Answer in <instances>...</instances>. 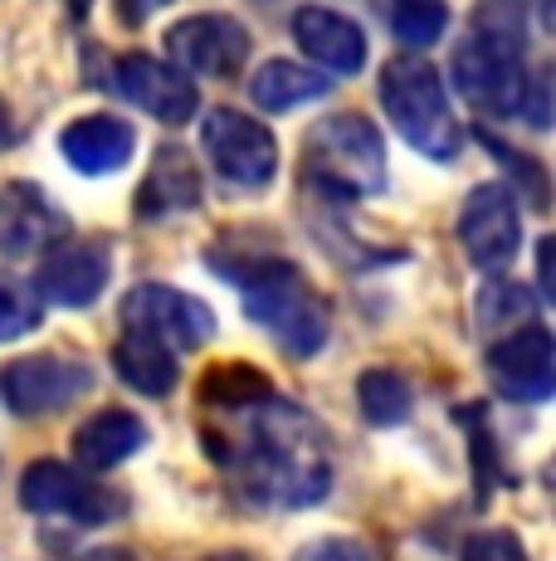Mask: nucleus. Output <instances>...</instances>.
Listing matches in <instances>:
<instances>
[{
    "instance_id": "nucleus-1",
    "label": "nucleus",
    "mask_w": 556,
    "mask_h": 561,
    "mask_svg": "<svg viewBox=\"0 0 556 561\" xmlns=\"http://www.w3.org/2000/svg\"><path fill=\"white\" fill-rule=\"evenodd\" d=\"M200 439L254 508H313L333 489L323 430L259 366L224 362L200 381Z\"/></svg>"
},
{
    "instance_id": "nucleus-2",
    "label": "nucleus",
    "mask_w": 556,
    "mask_h": 561,
    "mask_svg": "<svg viewBox=\"0 0 556 561\" xmlns=\"http://www.w3.org/2000/svg\"><path fill=\"white\" fill-rule=\"evenodd\" d=\"M210 268L240 288V308L250 312V322H259L288 357H317L327 347V304L293 259L210 250Z\"/></svg>"
},
{
    "instance_id": "nucleus-3",
    "label": "nucleus",
    "mask_w": 556,
    "mask_h": 561,
    "mask_svg": "<svg viewBox=\"0 0 556 561\" xmlns=\"http://www.w3.org/2000/svg\"><path fill=\"white\" fill-rule=\"evenodd\" d=\"M303 176L333 201H367L386 191V147L371 117L333 113L308 133Z\"/></svg>"
},
{
    "instance_id": "nucleus-4",
    "label": "nucleus",
    "mask_w": 556,
    "mask_h": 561,
    "mask_svg": "<svg viewBox=\"0 0 556 561\" xmlns=\"http://www.w3.org/2000/svg\"><path fill=\"white\" fill-rule=\"evenodd\" d=\"M381 103H386L395 133L430 161H454L464 147V127H459L454 107H449L444 79L430 59L415 54H395L381 69Z\"/></svg>"
},
{
    "instance_id": "nucleus-5",
    "label": "nucleus",
    "mask_w": 556,
    "mask_h": 561,
    "mask_svg": "<svg viewBox=\"0 0 556 561\" xmlns=\"http://www.w3.org/2000/svg\"><path fill=\"white\" fill-rule=\"evenodd\" d=\"M454 83L478 113L518 117L528 103V69H522V35L484 25L454 49Z\"/></svg>"
},
{
    "instance_id": "nucleus-6",
    "label": "nucleus",
    "mask_w": 556,
    "mask_h": 561,
    "mask_svg": "<svg viewBox=\"0 0 556 561\" xmlns=\"http://www.w3.org/2000/svg\"><path fill=\"white\" fill-rule=\"evenodd\" d=\"M200 147H206L210 167H216L230 186L264 191L278 171L274 133L259 117L234 113V107H210V113L200 117Z\"/></svg>"
},
{
    "instance_id": "nucleus-7",
    "label": "nucleus",
    "mask_w": 556,
    "mask_h": 561,
    "mask_svg": "<svg viewBox=\"0 0 556 561\" xmlns=\"http://www.w3.org/2000/svg\"><path fill=\"white\" fill-rule=\"evenodd\" d=\"M459 244H464L468 264L484 274H502L522 250V205L502 181L468 191L464 210H459Z\"/></svg>"
},
{
    "instance_id": "nucleus-8",
    "label": "nucleus",
    "mask_w": 556,
    "mask_h": 561,
    "mask_svg": "<svg viewBox=\"0 0 556 561\" xmlns=\"http://www.w3.org/2000/svg\"><path fill=\"white\" fill-rule=\"evenodd\" d=\"M123 328L147 332V337H157L171 352H190L216 337V312L200 304V298L181 294V288L137 284L132 294L123 298Z\"/></svg>"
},
{
    "instance_id": "nucleus-9",
    "label": "nucleus",
    "mask_w": 556,
    "mask_h": 561,
    "mask_svg": "<svg viewBox=\"0 0 556 561\" xmlns=\"http://www.w3.org/2000/svg\"><path fill=\"white\" fill-rule=\"evenodd\" d=\"M166 59L186 79H234L250 59V30L234 15H190L166 30Z\"/></svg>"
},
{
    "instance_id": "nucleus-10",
    "label": "nucleus",
    "mask_w": 556,
    "mask_h": 561,
    "mask_svg": "<svg viewBox=\"0 0 556 561\" xmlns=\"http://www.w3.org/2000/svg\"><path fill=\"white\" fill-rule=\"evenodd\" d=\"M83 391H93V371L59 352H35L15 357L0 371V401L15 415H49V410L73 405Z\"/></svg>"
},
{
    "instance_id": "nucleus-11",
    "label": "nucleus",
    "mask_w": 556,
    "mask_h": 561,
    "mask_svg": "<svg viewBox=\"0 0 556 561\" xmlns=\"http://www.w3.org/2000/svg\"><path fill=\"white\" fill-rule=\"evenodd\" d=\"M113 278V259L103 240H69L49 244L35 268V294L39 304L55 308H93Z\"/></svg>"
},
{
    "instance_id": "nucleus-12",
    "label": "nucleus",
    "mask_w": 556,
    "mask_h": 561,
    "mask_svg": "<svg viewBox=\"0 0 556 561\" xmlns=\"http://www.w3.org/2000/svg\"><path fill=\"white\" fill-rule=\"evenodd\" d=\"M488 376H494L498 396L518 405H537L556 391V357H552V332L542 322H522V328L502 332L488 347Z\"/></svg>"
},
{
    "instance_id": "nucleus-13",
    "label": "nucleus",
    "mask_w": 556,
    "mask_h": 561,
    "mask_svg": "<svg viewBox=\"0 0 556 561\" xmlns=\"http://www.w3.org/2000/svg\"><path fill=\"white\" fill-rule=\"evenodd\" d=\"M20 503L30 513H63L73 523H108V517L123 513V499L113 489H99L59 459H35L20 473Z\"/></svg>"
},
{
    "instance_id": "nucleus-14",
    "label": "nucleus",
    "mask_w": 556,
    "mask_h": 561,
    "mask_svg": "<svg viewBox=\"0 0 556 561\" xmlns=\"http://www.w3.org/2000/svg\"><path fill=\"white\" fill-rule=\"evenodd\" d=\"M113 89L166 127L190 123V117H196V103H200L196 83H190L186 73H176L171 64L152 59V54H123V59L113 64Z\"/></svg>"
},
{
    "instance_id": "nucleus-15",
    "label": "nucleus",
    "mask_w": 556,
    "mask_h": 561,
    "mask_svg": "<svg viewBox=\"0 0 556 561\" xmlns=\"http://www.w3.org/2000/svg\"><path fill=\"white\" fill-rule=\"evenodd\" d=\"M69 234V220L35 181L0 186V250L5 254H45Z\"/></svg>"
},
{
    "instance_id": "nucleus-16",
    "label": "nucleus",
    "mask_w": 556,
    "mask_h": 561,
    "mask_svg": "<svg viewBox=\"0 0 556 561\" xmlns=\"http://www.w3.org/2000/svg\"><path fill=\"white\" fill-rule=\"evenodd\" d=\"M293 39L323 73H357L367 64V30L327 5H298L293 10Z\"/></svg>"
},
{
    "instance_id": "nucleus-17",
    "label": "nucleus",
    "mask_w": 556,
    "mask_h": 561,
    "mask_svg": "<svg viewBox=\"0 0 556 561\" xmlns=\"http://www.w3.org/2000/svg\"><path fill=\"white\" fill-rule=\"evenodd\" d=\"M137 133L127 117L113 113H89V117H73L69 127L59 133V152L73 171L83 176H108V171H123L132 161Z\"/></svg>"
},
{
    "instance_id": "nucleus-18",
    "label": "nucleus",
    "mask_w": 556,
    "mask_h": 561,
    "mask_svg": "<svg viewBox=\"0 0 556 561\" xmlns=\"http://www.w3.org/2000/svg\"><path fill=\"white\" fill-rule=\"evenodd\" d=\"M200 205V167L190 161L186 147L166 142L152 157L142 191H137V215L142 220H171V215H186Z\"/></svg>"
},
{
    "instance_id": "nucleus-19",
    "label": "nucleus",
    "mask_w": 556,
    "mask_h": 561,
    "mask_svg": "<svg viewBox=\"0 0 556 561\" xmlns=\"http://www.w3.org/2000/svg\"><path fill=\"white\" fill-rule=\"evenodd\" d=\"M147 445V425L127 410H99L89 415L79 430H73V455H79L83 469H117Z\"/></svg>"
},
{
    "instance_id": "nucleus-20",
    "label": "nucleus",
    "mask_w": 556,
    "mask_h": 561,
    "mask_svg": "<svg viewBox=\"0 0 556 561\" xmlns=\"http://www.w3.org/2000/svg\"><path fill=\"white\" fill-rule=\"evenodd\" d=\"M333 93V79L323 69H308V64L293 59H269L254 69L250 79V99L264 107V113H293L303 103H317Z\"/></svg>"
},
{
    "instance_id": "nucleus-21",
    "label": "nucleus",
    "mask_w": 556,
    "mask_h": 561,
    "mask_svg": "<svg viewBox=\"0 0 556 561\" xmlns=\"http://www.w3.org/2000/svg\"><path fill=\"white\" fill-rule=\"evenodd\" d=\"M113 366L117 376H123L132 391L142 396H171L176 391V352L162 347L157 337H147V332H123V342L113 347Z\"/></svg>"
},
{
    "instance_id": "nucleus-22",
    "label": "nucleus",
    "mask_w": 556,
    "mask_h": 561,
    "mask_svg": "<svg viewBox=\"0 0 556 561\" xmlns=\"http://www.w3.org/2000/svg\"><path fill=\"white\" fill-rule=\"evenodd\" d=\"M386 20H391V35L410 49H430L435 39L449 30L444 0H391Z\"/></svg>"
},
{
    "instance_id": "nucleus-23",
    "label": "nucleus",
    "mask_w": 556,
    "mask_h": 561,
    "mask_svg": "<svg viewBox=\"0 0 556 561\" xmlns=\"http://www.w3.org/2000/svg\"><path fill=\"white\" fill-rule=\"evenodd\" d=\"M357 401H361V415H367L371 425H401V420L410 415L415 396L395 371H381L377 366V371H367L357 381Z\"/></svg>"
},
{
    "instance_id": "nucleus-24",
    "label": "nucleus",
    "mask_w": 556,
    "mask_h": 561,
    "mask_svg": "<svg viewBox=\"0 0 556 561\" xmlns=\"http://www.w3.org/2000/svg\"><path fill=\"white\" fill-rule=\"evenodd\" d=\"M45 318V304L39 294L25 284L20 274L0 268V342H15V337H30Z\"/></svg>"
},
{
    "instance_id": "nucleus-25",
    "label": "nucleus",
    "mask_w": 556,
    "mask_h": 561,
    "mask_svg": "<svg viewBox=\"0 0 556 561\" xmlns=\"http://www.w3.org/2000/svg\"><path fill=\"white\" fill-rule=\"evenodd\" d=\"M478 322H484V328H518L522 318H528L532 312V304H528V288H518V284H488L484 294H478Z\"/></svg>"
},
{
    "instance_id": "nucleus-26",
    "label": "nucleus",
    "mask_w": 556,
    "mask_h": 561,
    "mask_svg": "<svg viewBox=\"0 0 556 561\" xmlns=\"http://www.w3.org/2000/svg\"><path fill=\"white\" fill-rule=\"evenodd\" d=\"M478 142L488 147V152H494L502 167L512 171V176H528L522 181V186H528V196H532V205H537V210H547V167H542V161H532V157H522V152H508V147H502V137H494V133H478Z\"/></svg>"
},
{
    "instance_id": "nucleus-27",
    "label": "nucleus",
    "mask_w": 556,
    "mask_h": 561,
    "mask_svg": "<svg viewBox=\"0 0 556 561\" xmlns=\"http://www.w3.org/2000/svg\"><path fill=\"white\" fill-rule=\"evenodd\" d=\"M459 561H528V547H522L512 533L494 527V533H474V537H468L464 557H459Z\"/></svg>"
},
{
    "instance_id": "nucleus-28",
    "label": "nucleus",
    "mask_w": 556,
    "mask_h": 561,
    "mask_svg": "<svg viewBox=\"0 0 556 561\" xmlns=\"http://www.w3.org/2000/svg\"><path fill=\"white\" fill-rule=\"evenodd\" d=\"M293 561H377V557L361 542H351V537H317V542H308Z\"/></svg>"
},
{
    "instance_id": "nucleus-29",
    "label": "nucleus",
    "mask_w": 556,
    "mask_h": 561,
    "mask_svg": "<svg viewBox=\"0 0 556 561\" xmlns=\"http://www.w3.org/2000/svg\"><path fill=\"white\" fill-rule=\"evenodd\" d=\"M162 5L166 0H117V15H123L127 25H142V20H152Z\"/></svg>"
},
{
    "instance_id": "nucleus-30",
    "label": "nucleus",
    "mask_w": 556,
    "mask_h": 561,
    "mask_svg": "<svg viewBox=\"0 0 556 561\" xmlns=\"http://www.w3.org/2000/svg\"><path fill=\"white\" fill-rule=\"evenodd\" d=\"M79 561H132L127 547H93V552H83Z\"/></svg>"
},
{
    "instance_id": "nucleus-31",
    "label": "nucleus",
    "mask_w": 556,
    "mask_h": 561,
    "mask_svg": "<svg viewBox=\"0 0 556 561\" xmlns=\"http://www.w3.org/2000/svg\"><path fill=\"white\" fill-rule=\"evenodd\" d=\"M0 147H15V123H10L5 99H0Z\"/></svg>"
},
{
    "instance_id": "nucleus-32",
    "label": "nucleus",
    "mask_w": 556,
    "mask_h": 561,
    "mask_svg": "<svg viewBox=\"0 0 556 561\" xmlns=\"http://www.w3.org/2000/svg\"><path fill=\"white\" fill-rule=\"evenodd\" d=\"M206 561H259V557H250V552H216V557H206Z\"/></svg>"
},
{
    "instance_id": "nucleus-33",
    "label": "nucleus",
    "mask_w": 556,
    "mask_h": 561,
    "mask_svg": "<svg viewBox=\"0 0 556 561\" xmlns=\"http://www.w3.org/2000/svg\"><path fill=\"white\" fill-rule=\"evenodd\" d=\"M69 10H73V15H83V10H89V0H69Z\"/></svg>"
}]
</instances>
